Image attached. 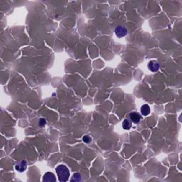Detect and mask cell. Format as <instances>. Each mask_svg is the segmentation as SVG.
<instances>
[{
  "mask_svg": "<svg viewBox=\"0 0 182 182\" xmlns=\"http://www.w3.org/2000/svg\"><path fill=\"white\" fill-rule=\"evenodd\" d=\"M55 171L57 173L58 180L60 182H65L68 180L70 176V172L67 166L65 165H59L55 168Z\"/></svg>",
  "mask_w": 182,
  "mask_h": 182,
  "instance_id": "1",
  "label": "cell"
},
{
  "mask_svg": "<svg viewBox=\"0 0 182 182\" xmlns=\"http://www.w3.org/2000/svg\"><path fill=\"white\" fill-rule=\"evenodd\" d=\"M115 33L117 38H122L127 34V29L123 26H118L116 27Z\"/></svg>",
  "mask_w": 182,
  "mask_h": 182,
  "instance_id": "2",
  "label": "cell"
},
{
  "mask_svg": "<svg viewBox=\"0 0 182 182\" xmlns=\"http://www.w3.org/2000/svg\"><path fill=\"white\" fill-rule=\"evenodd\" d=\"M159 67H160V65H159L158 61L155 60H150L148 63V68L152 72H157L159 70Z\"/></svg>",
  "mask_w": 182,
  "mask_h": 182,
  "instance_id": "3",
  "label": "cell"
},
{
  "mask_svg": "<svg viewBox=\"0 0 182 182\" xmlns=\"http://www.w3.org/2000/svg\"><path fill=\"white\" fill-rule=\"evenodd\" d=\"M129 119L131 122H134L135 124H138L142 119V116L137 112H132L129 114Z\"/></svg>",
  "mask_w": 182,
  "mask_h": 182,
  "instance_id": "4",
  "label": "cell"
},
{
  "mask_svg": "<svg viewBox=\"0 0 182 182\" xmlns=\"http://www.w3.org/2000/svg\"><path fill=\"white\" fill-rule=\"evenodd\" d=\"M27 168V163L25 160L22 161V162L17 163L15 165V169L17 171H18L19 172H24V171H26Z\"/></svg>",
  "mask_w": 182,
  "mask_h": 182,
  "instance_id": "5",
  "label": "cell"
},
{
  "mask_svg": "<svg viewBox=\"0 0 182 182\" xmlns=\"http://www.w3.org/2000/svg\"><path fill=\"white\" fill-rule=\"evenodd\" d=\"M43 181L46 182H55L56 181V178L55 175L51 172H46L43 177Z\"/></svg>",
  "mask_w": 182,
  "mask_h": 182,
  "instance_id": "6",
  "label": "cell"
},
{
  "mask_svg": "<svg viewBox=\"0 0 182 182\" xmlns=\"http://www.w3.org/2000/svg\"><path fill=\"white\" fill-rule=\"evenodd\" d=\"M150 107L148 105H147V104L142 105L141 107V113L142 114V115L144 116H147L148 115H150Z\"/></svg>",
  "mask_w": 182,
  "mask_h": 182,
  "instance_id": "7",
  "label": "cell"
},
{
  "mask_svg": "<svg viewBox=\"0 0 182 182\" xmlns=\"http://www.w3.org/2000/svg\"><path fill=\"white\" fill-rule=\"evenodd\" d=\"M122 127L125 130H129L132 127V122L130 119H124L122 122Z\"/></svg>",
  "mask_w": 182,
  "mask_h": 182,
  "instance_id": "8",
  "label": "cell"
},
{
  "mask_svg": "<svg viewBox=\"0 0 182 182\" xmlns=\"http://www.w3.org/2000/svg\"><path fill=\"white\" fill-rule=\"evenodd\" d=\"M46 124V120L44 118H40L39 121V126L41 127H45V125Z\"/></svg>",
  "mask_w": 182,
  "mask_h": 182,
  "instance_id": "9",
  "label": "cell"
},
{
  "mask_svg": "<svg viewBox=\"0 0 182 182\" xmlns=\"http://www.w3.org/2000/svg\"><path fill=\"white\" fill-rule=\"evenodd\" d=\"M81 174H75L73 175V177L71 179V181H81Z\"/></svg>",
  "mask_w": 182,
  "mask_h": 182,
  "instance_id": "10",
  "label": "cell"
},
{
  "mask_svg": "<svg viewBox=\"0 0 182 182\" xmlns=\"http://www.w3.org/2000/svg\"><path fill=\"white\" fill-rule=\"evenodd\" d=\"M83 141L84 142L89 144L92 141V138L90 136H88V135H85L83 137Z\"/></svg>",
  "mask_w": 182,
  "mask_h": 182,
  "instance_id": "11",
  "label": "cell"
}]
</instances>
